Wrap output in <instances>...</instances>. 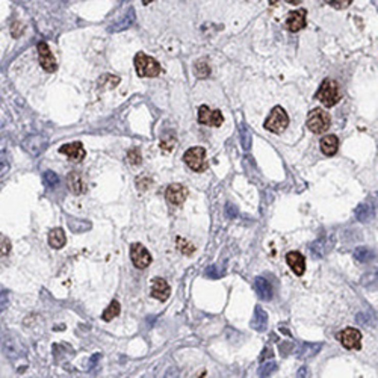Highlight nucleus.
<instances>
[{"instance_id":"1","label":"nucleus","mask_w":378,"mask_h":378,"mask_svg":"<svg viewBox=\"0 0 378 378\" xmlns=\"http://www.w3.org/2000/svg\"><path fill=\"white\" fill-rule=\"evenodd\" d=\"M315 97L324 104L325 107H333L335 104L339 103L341 100V91H339V85L336 80H331V79H325L319 90L316 91Z\"/></svg>"},{"instance_id":"2","label":"nucleus","mask_w":378,"mask_h":378,"mask_svg":"<svg viewBox=\"0 0 378 378\" xmlns=\"http://www.w3.org/2000/svg\"><path fill=\"white\" fill-rule=\"evenodd\" d=\"M331 126V117L321 107L312 109L307 115V127L313 134H325Z\"/></svg>"},{"instance_id":"3","label":"nucleus","mask_w":378,"mask_h":378,"mask_svg":"<svg viewBox=\"0 0 378 378\" xmlns=\"http://www.w3.org/2000/svg\"><path fill=\"white\" fill-rule=\"evenodd\" d=\"M135 69L139 77H156L161 74V65L151 56L139 52L135 56Z\"/></svg>"},{"instance_id":"4","label":"nucleus","mask_w":378,"mask_h":378,"mask_svg":"<svg viewBox=\"0 0 378 378\" xmlns=\"http://www.w3.org/2000/svg\"><path fill=\"white\" fill-rule=\"evenodd\" d=\"M185 164L195 172H203L207 170L206 148L203 147H191L183 154Z\"/></svg>"},{"instance_id":"5","label":"nucleus","mask_w":378,"mask_h":378,"mask_svg":"<svg viewBox=\"0 0 378 378\" xmlns=\"http://www.w3.org/2000/svg\"><path fill=\"white\" fill-rule=\"evenodd\" d=\"M289 124V117L281 106H275L265 121V129L271 134H281Z\"/></svg>"},{"instance_id":"6","label":"nucleus","mask_w":378,"mask_h":378,"mask_svg":"<svg viewBox=\"0 0 378 378\" xmlns=\"http://www.w3.org/2000/svg\"><path fill=\"white\" fill-rule=\"evenodd\" d=\"M198 121L205 126H210V127H219L224 121L223 112L218 109H210L209 106L203 104L198 109Z\"/></svg>"},{"instance_id":"7","label":"nucleus","mask_w":378,"mask_h":378,"mask_svg":"<svg viewBox=\"0 0 378 378\" xmlns=\"http://www.w3.org/2000/svg\"><path fill=\"white\" fill-rule=\"evenodd\" d=\"M130 259L134 262V266L138 270H145L151 263V254L142 243H132L130 247Z\"/></svg>"},{"instance_id":"8","label":"nucleus","mask_w":378,"mask_h":378,"mask_svg":"<svg viewBox=\"0 0 378 378\" xmlns=\"http://www.w3.org/2000/svg\"><path fill=\"white\" fill-rule=\"evenodd\" d=\"M339 342L344 345L346 349H360L362 348V333L357 328H345L338 335Z\"/></svg>"},{"instance_id":"9","label":"nucleus","mask_w":378,"mask_h":378,"mask_svg":"<svg viewBox=\"0 0 378 378\" xmlns=\"http://www.w3.org/2000/svg\"><path fill=\"white\" fill-rule=\"evenodd\" d=\"M165 198L171 206H182L188 198V189L180 183H172L165 191Z\"/></svg>"},{"instance_id":"10","label":"nucleus","mask_w":378,"mask_h":378,"mask_svg":"<svg viewBox=\"0 0 378 378\" xmlns=\"http://www.w3.org/2000/svg\"><path fill=\"white\" fill-rule=\"evenodd\" d=\"M38 53H39V64L46 71L53 73L55 70L58 69L55 56H53V53L50 52V49H49V46L46 42H39L38 44Z\"/></svg>"},{"instance_id":"11","label":"nucleus","mask_w":378,"mask_h":378,"mask_svg":"<svg viewBox=\"0 0 378 378\" xmlns=\"http://www.w3.org/2000/svg\"><path fill=\"white\" fill-rule=\"evenodd\" d=\"M59 153L65 154L71 162H82L83 158L86 156L85 148L80 142H71V144H65L59 148Z\"/></svg>"},{"instance_id":"12","label":"nucleus","mask_w":378,"mask_h":378,"mask_svg":"<svg viewBox=\"0 0 378 378\" xmlns=\"http://www.w3.org/2000/svg\"><path fill=\"white\" fill-rule=\"evenodd\" d=\"M286 262L291 266V270L298 275V277H301V275L306 273V257L301 253H298V251H289L286 254Z\"/></svg>"},{"instance_id":"13","label":"nucleus","mask_w":378,"mask_h":378,"mask_svg":"<svg viewBox=\"0 0 378 378\" xmlns=\"http://www.w3.org/2000/svg\"><path fill=\"white\" fill-rule=\"evenodd\" d=\"M171 294V289L168 286V283L164 278H154L153 284H151V297L159 300V301H167L168 297Z\"/></svg>"},{"instance_id":"14","label":"nucleus","mask_w":378,"mask_h":378,"mask_svg":"<svg viewBox=\"0 0 378 378\" xmlns=\"http://www.w3.org/2000/svg\"><path fill=\"white\" fill-rule=\"evenodd\" d=\"M287 29L291 32H298L306 26V11L300 9V11H294L289 14L287 20H286Z\"/></svg>"},{"instance_id":"15","label":"nucleus","mask_w":378,"mask_h":378,"mask_svg":"<svg viewBox=\"0 0 378 378\" xmlns=\"http://www.w3.org/2000/svg\"><path fill=\"white\" fill-rule=\"evenodd\" d=\"M254 291L259 295V298L263 301H268L273 298V287H271L270 281L263 277H257L254 280Z\"/></svg>"},{"instance_id":"16","label":"nucleus","mask_w":378,"mask_h":378,"mask_svg":"<svg viewBox=\"0 0 378 378\" xmlns=\"http://www.w3.org/2000/svg\"><path fill=\"white\" fill-rule=\"evenodd\" d=\"M319 145H321V151L325 156H335L339 148V139L335 135H327L321 139Z\"/></svg>"},{"instance_id":"17","label":"nucleus","mask_w":378,"mask_h":378,"mask_svg":"<svg viewBox=\"0 0 378 378\" xmlns=\"http://www.w3.org/2000/svg\"><path fill=\"white\" fill-rule=\"evenodd\" d=\"M266 324H268V315L266 312L262 309L260 306H257L254 309V315H253V319H251V328L257 330V331H265L266 330Z\"/></svg>"},{"instance_id":"18","label":"nucleus","mask_w":378,"mask_h":378,"mask_svg":"<svg viewBox=\"0 0 378 378\" xmlns=\"http://www.w3.org/2000/svg\"><path fill=\"white\" fill-rule=\"evenodd\" d=\"M67 182H69L70 191L76 195H82L85 191H86V185H85V180L82 179V175L79 172H71L67 177Z\"/></svg>"},{"instance_id":"19","label":"nucleus","mask_w":378,"mask_h":378,"mask_svg":"<svg viewBox=\"0 0 378 378\" xmlns=\"http://www.w3.org/2000/svg\"><path fill=\"white\" fill-rule=\"evenodd\" d=\"M65 242H67V236H65V233H64L62 229H53V230H50V233H49V245L52 248L59 250V248H62L65 245Z\"/></svg>"},{"instance_id":"20","label":"nucleus","mask_w":378,"mask_h":378,"mask_svg":"<svg viewBox=\"0 0 378 378\" xmlns=\"http://www.w3.org/2000/svg\"><path fill=\"white\" fill-rule=\"evenodd\" d=\"M355 215H357V219L362 221V223H366L369 219L374 218L375 215V207L371 206V205H360L355 210Z\"/></svg>"},{"instance_id":"21","label":"nucleus","mask_w":378,"mask_h":378,"mask_svg":"<svg viewBox=\"0 0 378 378\" xmlns=\"http://www.w3.org/2000/svg\"><path fill=\"white\" fill-rule=\"evenodd\" d=\"M120 310H121V306H120V303L117 301V300H112L110 303H109V307L104 310L103 315H102V319L106 321V322H109V321H112L115 316H118L120 315Z\"/></svg>"},{"instance_id":"22","label":"nucleus","mask_w":378,"mask_h":378,"mask_svg":"<svg viewBox=\"0 0 378 378\" xmlns=\"http://www.w3.org/2000/svg\"><path fill=\"white\" fill-rule=\"evenodd\" d=\"M374 257H375V254H374L371 250L363 248V247H360V248H357V250L354 251V259H355L357 262H360V263H366V262L372 260Z\"/></svg>"},{"instance_id":"23","label":"nucleus","mask_w":378,"mask_h":378,"mask_svg":"<svg viewBox=\"0 0 378 378\" xmlns=\"http://www.w3.org/2000/svg\"><path fill=\"white\" fill-rule=\"evenodd\" d=\"M177 248H179V251H180L182 254H185V256H191V254L195 251V245H194L192 242L183 239V238H177Z\"/></svg>"},{"instance_id":"24","label":"nucleus","mask_w":378,"mask_h":378,"mask_svg":"<svg viewBox=\"0 0 378 378\" xmlns=\"http://www.w3.org/2000/svg\"><path fill=\"white\" fill-rule=\"evenodd\" d=\"M274 371H277V365H275L274 362H266V363H262V366L259 369V375L260 377H268Z\"/></svg>"},{"instance_id":"25","label":"nucleus","mask_w":378,"mask_h":378,"mask_svg":"<svg viewBox=\"0 0 378 378\" xmlns=\"http://www.w3.org/2000/svg\"><path fill=\"white\" fill-rule=\"evenodd\" d=\"M11 250H12L11 241L6 236L0 235V256H8L11 253Z\"/></svg>"},{"instance_id":"26","label":"nucleus","mask_w":378,"mask_h":378,"mask_svg":"<svg viewBox=\"0 0 378 378\" xmlns=\"http://www.w3.org/2000/svg\"><path fill=\"white\" fill-rule=\"evenodd\" d=\"M205 275H206L207 278H213L215 280V278H221L224 275V271L223 270H218L216 265H210L206 271H205Z\"/></svg>"},{"instance_id":"27","label":"nucleus","mask_w":378,"mask_h":378,"mask_svg":"<svg viewBox=\"0 0 378 378\" xmlns=\"http://www.w3.org/2000/svg\"><path fill=\"white\" fill-rule=\"evenodd\" d=\"M127 161H129V164H132V165H139V164L142 162L139 150H137V148H135V150H130L129 154H127Z\"/></svg>"},{"instance_id":"28","label":"nucleus","mask_w":378,"mask_h":378,"mask_svg":"<svg viewBox=\"0 0 378 378\" xmlns=\"http://www.w3.org/2000/svg\"><path fill=\"white\" fill-rule=\"evenodd\" d=\"M325 2L328 5H331L333 8H336V9H345V8H348L351 5L352 0H325Z\"/></svg>"},{"instance_id":"29","label":"nucleus","mask_w":378,"mask_h":378,"mask_svg":"<svg viewBox=\"0 0 378 378\" xmlns=\"http://www.w3.org/2000/svg\"><path fill=\"white\" fill-rule=\"evenodd\" d=\"M44 180H46V182H47V185H50V186H53V185H56V183L59 182L58 175L52 171H49L44 174Z\"/></svg>"},{"instance_id":"30","label":"nucleus","mask_w":378,"mask_h":378,"mask_svg":"<svg viewBox=\"0 0 378 378\" xmlns=\"http://www.w3.org/2000/svg\"><path fill=\"white\" fill-rule=\"evenodd\" d=\"M236 215H238V209H236V206L227 203V205H226V216H227V218H236Z\"/></svg>"},{"instance_id":"31","label":"nucleus","mask_w":378,"mask_h":378,"mask_svg":"<svg viewBox=\"0 0 378 378\" xmlns=\"http://www.w3.org/2000/svg\"><path fill=\"white\" fill-rule=\"evenodd\" d=\"M287 3H291V5H298V3H301V0H286Z\"/></svg>"},{"instance_id":"32","label":"nucleus","mask_w":378,"mask_h":378,"mask_svg":"<svg viewBox=\"0 0 378 378\" xmlns=\"http://www.w3.org/2000/svg\"><path fill=\"white\" fill-rule=\"evenodd\" d=\"M277 2H278V0H270V3H271V5H277Z\"/></svg>"},{"instance_id":"33","label":"nucleus","mask_w":378,"mask_h":378,"mask_svg":"<svg viewBox=\"0 0 378 378\" xmlns=\"http://www.w3.org/2000/svg\"><path fill=\"white\" fill-rule=\"evenodd\" d=\"M142 2H144V3H145V5H148V3H151V2H153V0H142Z\"/></svg>"}]
</instances>
